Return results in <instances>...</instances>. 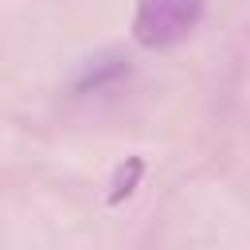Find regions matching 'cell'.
Listing matches in <instances>:
<instances>
[{
  "label": "cell",
  "instance_id": "1",
  "mask_svg": "<svg viewBox=\"0 0 250 250\" xmlns=\"http://www.w3.org/2000/svg\"><path fill=\"white\" fill-rule=\"evenodd\" d=\"M203 0H141L133 16V35L145 47H172L195 31Z\"/></svg>",
  "mask_w": 250,
  "mask_h": 250
}]
</instances>
